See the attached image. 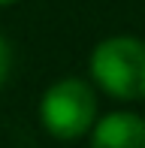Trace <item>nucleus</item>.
I'll return each mask as SVG.
<instances>
[{"instance_id": "f257e3e1", "label": "nucleus", "mask_w": 145, "mask_h": 148, "mask_svg": "<svg viewBox=\"0 0 145 148\" xmlns=\"http://www.w3.org/2000/svg\"><path fill=\"white\" fill-rule=\"evenodd\" d=\"M91 79L115 100L145 97V42L136 36H109L91 51Z\"/></svg>"}, {"instance_id": "f03ea898", "label": "nucleus", "mask_w": 145, "mask_h": 148, "mask_svg": "<svg viewBox=\"0 0 145 148\" xmlns=\"http://www.w3.org/2000/svg\"><path fill=\"white\" fill-rule=\"evenodd\" d=\"M39 118L55 139H79L97 121V94L85 79L67 76L42 94Z\"/></svg>"}, {"instance_id": "39448f33", "label": "nucleus", "mask_w": 145, "mask_h": 148, "mask_svg": "<svg viewBox=\"0 0 145 148\" xmlns=\"http://www.w3.org/2000/svg\"><path fill=\"white\" fill-rule=\"evenodd\" d=\"M12 3H18V0H0V6H12Z\"/></svg>"}, {"instance_id": "7ed1b4c3", "label": "nucleus", "mask_w": 145, "mask_h": 148, "mask_svg": "<svg viewBox=\"0 0 145 148\" xmlns=\"http://www.w3.org/2000/svg\"><path fill=\"white\" fill-rule=\"evenodd\" d=\"M88 133L91 148H145V118L136 112H109Z\"/></svg>"}, {"instance_id": "20e7f679", "label": "nucleus", "mask_w": 145, "mask_h": 148, "mask_svg": "<svg viewBox=\"0 0 145 148\" xmlns=\"http://www.w3.org/2000/svg\"><path fill=\"white\" fill-rule=\"evenodd\" d=\"M9 70H12V49H9V42L0 36V88H3V82L9 79Z\"/></svg>"}]
</instances>
